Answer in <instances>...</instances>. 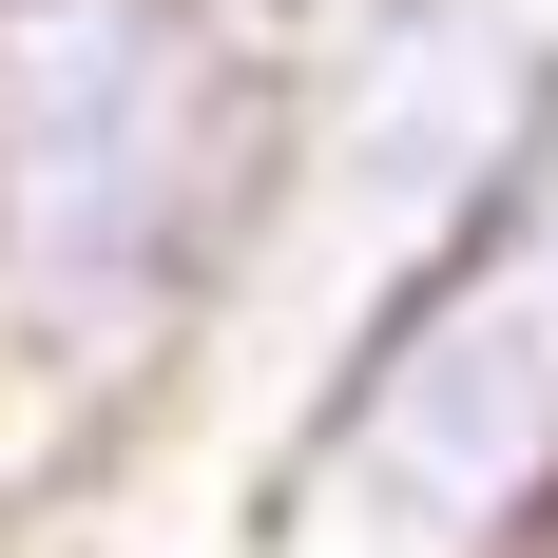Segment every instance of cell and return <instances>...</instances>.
<instances>
[{"mask_svg":"<svg viewBox=\"0 0 558 558\" xmlns=\"http://www.w3.org/2000/svg\"><path fill=\"white\" fill-rule=\"evenodd\" d=\"M270 58L213 0H0V386H135L270 251Z\"/></svg>","mask_w":558,"mask_h":558,"instance_id":"1","label":"cell"},{"mask_svg":"<svg viewBox=\"0 0 558 558\" xmlns=\"http://www.w3.org/2000/svg\"><path fill=\"white\" fill-rule=\"evenodd\" d=\"M558 135V39L520 0H386L328 58V97L289 135L270 213H308V251L347 270V308H386L444 231L501 213V173Z\"/></svg>","mask_w":558,"mask_h":558,"instance_id":"2","label":"cell"},{"mask_svg":"<svg viewBox=\"0 0 558 558\" xmlns=\"http://www.w3.org/2000/svg\"><path fill=\"white\" fill-rule=\"evenodd\" d=\"M501 558H558V501H539V520H520V539H501Z\"/></svg>","mask_w":558,"mask_h":558,"instance_id":"3","label":"cell"}]
</instances>
